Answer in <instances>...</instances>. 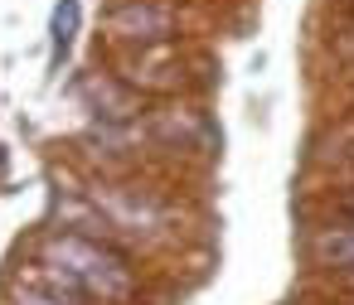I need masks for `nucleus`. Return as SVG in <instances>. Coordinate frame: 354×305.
<instances>
[{
    "instance_id": "1",
    "label": "nucleus",
    "mask_w": 354,
    "mask_h": 305,
    "mask_svg": "<svg viewBox=\"0 0 354 305\" xmlns=\"http://www.w3.org/2000/svg\"><path fill=\"white\" fill-rule=\"evenodd\" d=\"M44 266H49L68 291L102 295V300H127V295H131V271L122 266V257L102 252L93 237H78V233L49 237V247H44Z\"/></svg>"
},
{
    "instance_id": "2",
    "label": "nucleus",
    "mask_w": 354,
    "mask_h": 305,
    "mask_svg": "<svg viewBox=\"0 0 354 305\" xmlns=\"http://www.w3.org/2000/svg\"><path fill=\"white\" fill-rule=\"evenodd\" d=\"M117 35H127V39H160V35H170V15L156 10V6H131V10L117 15Z\"/></svg>"
},
{
    "instance_id": "3",
    "label": "nucleus",
    "mask_w": 354,
    "mask_h": 305,
    "mask_svg": "<svg viewBox=\"0 0 354 305\" xmlns=\"http://www.w3.org/2000/svg\"><path fill=\"white\" fill-rule=\"evenodd\" d=\"M44 281H49V291H35V286H20L15 291V305H78L73 295H68V286L44 266Z\"/></svg>"
},
{
    "instance_id": "4",
    "label": "nucleus",
    "mask_w": 354,
    "mask_h": 305,
    "mask_svg": "<svg viewBox=\"0 0 354 305\" xmlns=\"http://www.w3.org/2000/svg\"><path fill=\"white\" fill-rule=\"evenodd\" d=\"M73 30H78V0H59V6H54V54L68 49Z\"/></svg>"
},
{
    "instance_id": "5",
    "label": "nucleus",
    "mask_w": 354,
    "mask_h": 305,
    "mask_svg": "<svg viewBox=\"0 0 354 305\" xmlns=\"http://www.w3.org/2000/svg\"><path fill=\"white\" fill-rule=\"evenodd\" d=\"M325 252L344 266H354V233H339V237H325Z\"/></svg>"
}]
</instances>
